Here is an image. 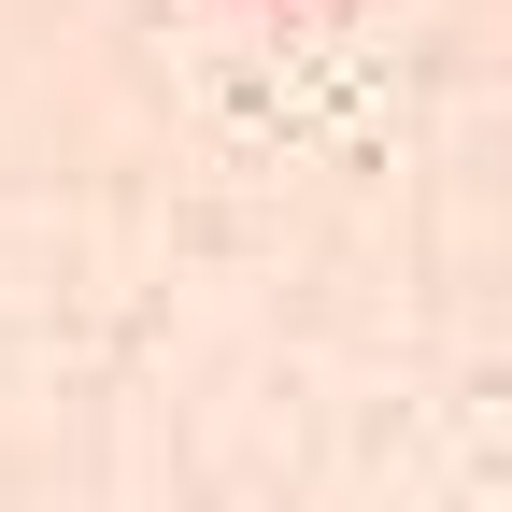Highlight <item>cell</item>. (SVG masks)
I'll use <instances>...</instances> for the list:
<instances>
[{"mask_svg": "<svg viewBox=\"0 0 512 512\" xmlns=\"http://www.w3.org/2000/svg\"><path fill=\"white\" fill-rule=\"evenodd\" d=\"M285 15H299V0H285Z\"/></svg>", "mask_w": 512, "mask_h": 512, "instance_id": "obj_1", "label": "cell"}]
</instances>
